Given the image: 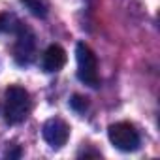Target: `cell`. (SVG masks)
I'll use <instances>...</instances> for the list:
<instances>
[{"instance_id": "6da1fadb", "label": "cell", "mask_w": 160, "mask_h": 160, "mask_svg": "<svg viewBox=\"0 0 160 160\" xmlns=\"http://www.w3.org/2000/svg\"><path fill=\"white\" fill-rule=\"evenodd\" d=\"M30 113V94L19 85H10L4 96V117L10 124L23 122Z\"/></svg>"}, {"instance_id": "52a82bcc", "label": "cell", "mask_w": 160, "mask_h": 160, "mask_svg": "<svg viewBox=\"0 0 160 160\" xmlns=\"http://www.w3.org/2000/svg\"><path fill=\"white\" fill-rule=\"evenodd\" d=\"M70 108L77 113H83L87 108H89V98L83 96V94H73L72 100H70Z\"/></svg>"}, {"instance_id": "3957f363", "label": "cell", "mask_w": 160, "mask_h": 160, "mask_svg": "<svg viewBox=\"0 0 160 160\" xmlns=\"http://www.w3.org/2000/svg\"><path fill=\"white\" fill-rule=\"evenodd\" d=\"M108 138L111 145L119 151L130 152L139 147V134L130 122H115L108 128Z\"/></svg>"}, {"instance_id": "7a4b0ae2", "label": "cell", "mask_w": 160, "mask_h": 160, "mask_svg": "<svg viewBox=\"0 0 160 160\" xmlns=\"http://www.w3.org/2000/svg\"><path fill=\"white\" fill-rule=\"evenodd\" d=\"M75 58H77V77L89 87L98 85V60L94 51L85 43L79 42L75 45Z\"/></svg>"}, {"instance_id": "9c48e42d", "label": "cell", "mask_w": 160, "mask_h": 160, "mask_svg": "<svg viewBox=\"0 0 160 160\" xmlns=\"http://www.w3.org/2000/svg\"><path fill=\"white\" fill-rule=\"evenodd\" d=\"M8 25H10V19H8V15H6V13H0V32H2V30H6V28H8Z\"/></svg>"}, {"instance_id": "277c9868", "label": "cell", "mask_w": 160, "mask_h": 160, "mask_svg": "<svg viewBox=\"0 0 160 160\" xmlns=\"http://www.w3.org/2000/svg\"><path fill=\"white\" fill-rule=\"evenodd\" d=\"M42 136L53 149H60L62 145H66V141L70 138V126L66 124V121H62L58 117H53V119L43 122Z\"/></svg>"}, {"instance_id": "5b68a950", "label": "cell", "mask_w": 160, "mask_h": 160, "mask_svg": "<svg viewBox=\"0 0 160 160\" xmlns=\"http://www.w3.org/2000/svg\"><path fill=\"white\" fill-rule=\"evenodd\" d=\"M34 51H36L34 34L27 27H19L17 42H15V60L19 64H28L34 58Z\"/></svg>"}, {"instance_id": "ba28073f", "label": "cell", "mask_w": 160, "mask_h": 160, "mask_svg": "<svg viewBox=\"0 0 160 160\" xmlns=\"http://www.w3.org/2000/svg\"><path fill=\"white\" fill-rule=\"evenodd\" d=\"M21 2H23V4H25L34 15H38V17H45L47 10H45V6H43L42 0H21Z\"/></svg>"}, {"instance_id": "8992f818", "label": "cell", "mask_w": 160, "mask_h": 160, "mask_svg": "<svg viewBox=\"0 0 160 160\" xmlns=\"http://www.w3.org/2000/svg\"><path fill=\"white\" fill-rule=\"evenodd\" d=\"M66 60H68L66 51H64L58 43H53V45H49V47L43 51L42 66H43L45 72H58L60 68H64Z\"/></svg>"}]
</instances>
